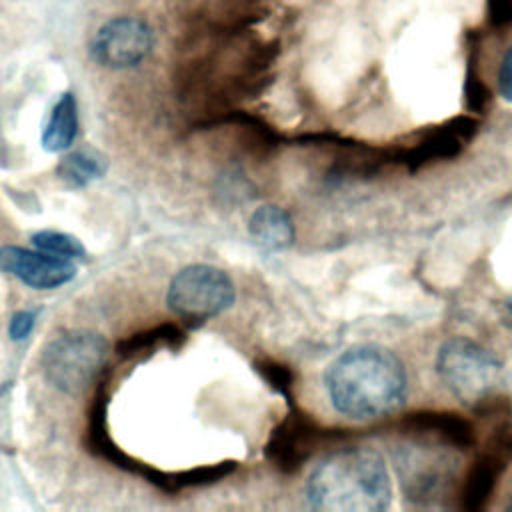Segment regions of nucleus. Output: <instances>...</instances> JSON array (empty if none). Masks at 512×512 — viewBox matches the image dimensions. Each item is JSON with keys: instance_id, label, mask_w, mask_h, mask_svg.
<instances>
[{"instance_id": "nucleus-1", "label": "nucleus", "mask_w": 512, "mask_h": 512, "mask_svg": "<svg viewBox=\"0 0 512 512\" xmlns=\"http://www.w3.org/2000/svg\"><path fill=\"white\" fill-rule=\"evenodd\" d=\"M324 388L332 408L356 422L394 414L408 396L404 362L378 344L344 350L324 372Z\"/></svg>"}, {"instance_id": "nucleus-2", "label": "nucleus", "mask_w": 512, "mask_h": 512, "mask_svg": "<svg viewBox=\"0 0 512 512\" xmlns=\"http://www.w3.org/2000/svg\"><path fill=\"white\" fill-rule=\"evenodd\" d=\"M306 500L314 510L382 512L392 504V478L384 456L368 446L330 452L306 482Z\"/></svg>"}, {"instance_id": "nucleus-3", "label": "nucleus", "mask_w": 512, "mask_h": 512, "mask_svg": "<svg viewBox=\"0 0 512 512\" xmlns=\"http://www.w3.org/2000/svg\"><path fill=\"white\" fill-rule=\"evenodd\" d=\"M434 366L446 390L466 404L492 396L506 376L502 360L492 350L464 336L442 342Z\"/></svg>"}, {"instance_id": "nucleus-4", "label": "nucleus", "mask_w": 512, "mask_h": 512, "mask_svg": "<svg viewBox=\"0 0 512 512\" xmlns=\"http://www.w3.org/2000/svg\"><path fill=\"white\" fill-rule=\"evenodd\" d=\"M108 344L92 330H70L58 334L42 352L46 380L64 394L76 396L88 390L102 374Z\"/></svg>"}, {"instance_id": "nucleus-5", "label": "nucleus", "mask_w": 512, "mask_h": 512, "mask_svg": "<svg viewBox=\"0 0 512 512\" xmlns=\"http://www.w3.org/2000/svg\"><path fill=\"white\" fill-rule=\"evenodd\" d=\"M236 288L232 278L210 264H190L170 282L166 292L168 308L190 324L206 322L234 304Z\"/></svg>"}, {"instance_id": "nucleus-6", "label": "nucleus", "mask_w": 512, "mask_h": 512, "mask_svg": "<svg viewBox=\"0 0 512 512\" xmlns=\"http://www.w3.org/2000/svg\"><path fill=\"white\" fill-rule=\"evenodd\" d=\"M152 28L132 16H118L104 22L90 44L92 58L106 68L124 70L140 64L152 50Z\"/></svg>"}, {"instance_id": "nucleus-7", "label": "nucleus", "mask_w": 512, "mask_h": 512, "mask_svg": "<svg viewBox=\"0 0 512 512\" xmlns=\"http://www.w3.org/2000/svg\"><path fill=\"white\" fill-rule=\"evenodd\" d=\"M322 440V428L306 414L292 410L270 432L264 446L266 460L282 474L298 472Z\"/></svg>"}, {"instance_id": "nucleus-8", "label": "nucleus", "mask_w": 512, "mask_h": 512, "mask_svg": "<svg viewBox=\"0 0 512 512\" xmlns=\"http://www.w3.org/2000/svg\"><path fill=\"white\" fill-rule=\"evenodd\" d=\"M0 270L36 290L64 286L76 276V266L70 260L20 246L0 248Z\"/></svg>"}, {"instance_id": "nucleus-9", "label": "nucleus", "mask_w": 512, "mask_h": 512, "mask_svg": "<svg viewBox=\"0 0 512 512\" xmlns=\"http://www.w3.org/2000/svg\"><path fill=\"white\" fill-rule=\"evenodd\" d=\"M252 240L266 252L286 250L294 242V224L290 214L280 206H260L248 222Z\"/></svg>"}, {"instance_id": "nucleus-10", "label": "nucleus", "mask_w": 512, "mask_h": 512, "mask_svg": "<svg viewBox=\"0 0 512 512\" xmlns=\"http://www.w3.org/2000/svg\"><path fill=\"white\" fill-rule=\"evenodd\" d=\"M78 132V106L72 92H64L44 126L42 132V146L48 152H62L68 150L76 138Z\"/></svg>"}, {"instance_id": "nucleus-11", "label": "nucleus", "mask_w": 512, "mask_h": 512, "mask_svg": "<svg viewBox=\"0 0 512 512\" xmlns=\"http://www.w3.org/2000/svg\"><path fill=\"white\" fill-rule=\"evenodd\" d=\"M106 170L104 156L94 150V148H80L72 154H66L58 168L56 174L72 188H82L88 186L90 182L98 180Z\"/></svg>"}, {"instance_id": "nucleus-12", "label": "nucleus", "mask_w": 512, "mask_h": 512, "mask_svg": "<svg viewBox=\"0 0 512 512\" xmlns=\"http://www.w3.org/2000/svg\"><path fill=\"white\" fill-rule=\"evenodd\" d=\"M182 342H184V332L176 324H160L118 342L116 354L120 358H138L158 346L168 344L172 348H178Z\"/></svg>"}, {"instance_id": "nucleus-13", "label": "nucleus", "mask_w": 512, "mask_h": 512, "mask_svg": "<svg viewBox=\"0 0 512 512\" xmlns=\"http://www.w3.org/2000/svg\"><path fill=\"white\" fill-rule=\"evenodd\" d=\"M32 242L38 250L64 258V260H74V258H84L86 250L80 244V240H76L74 236L66 234V232H56V230H40L36 234H32Z\"/></svg>"}, {"instance_id": "nucleus-14", "label": "nucleus", "mask_w": 512, "mask_h": 512, "mask_svg": "<svg viewBox=\"0 0 512 512\" xmlns=\"http://www.w3.org/2000/svg\"><path fill=\"white\" fill-rule=\"evenodd\" d=\"M254 368L260 372V376L268 382L270 388H274L278 394L290 398L292 392V372L274 360H258Z\"/></svg>"}, {"instance_id": "nucleus-15", "label": "nucleus", "mask_w": 512, "mask_h": 512, "mask_svg": "<svg viewBox=\"0 0 512 512\" xmlns=\"http://www.w3.org/2000/svg\"><path fill=\"white\" fill-rule=\"evenodd\" d=\"M34 322H36V312L32 310H20L16 312L12 318H10V324H8V334L12 340H24L30 336L32 328H34Z\"/></svg>"}, {"instance_id": "nucleus-16", "label": "nucleus", "mask_w": 512, "mask_h": 512, "mask_svg": "<svg viewBox=\"0 0 512 512\" xmlns=\"http://www.w3.org/2000/svg\"><path fill=\"white\" fill-rule=\"evenodd\" d=\"M498 92L506 102H512V46L506 50L498 70Z\"/></svg>"}, {"instance_id": "nucleus-17", "label": "nucleus", "mask_w": 512, "mask_h": 512, "mask_svg": "<svg viewBox=\"0 0 512 512\" xmlns=\"http://www.w3.org/2000/svg\"><path fill=\"white\" fill-rule=\"evenodd\" d=\"M490 16H492V22L498 26L510 24L512 22V0H492Z\"/></svg>"}, {"instance_id": "nucleus-18", "label": "nucleus", "mask_w": 512, "mask_h": 512, "mask_svg": "<svg viewBox=\"0 0 512 512\" xmlns=\"http://www.w3.org/2000/svg\"><path fill=\"white\" fill-rule=\"evenodd\" d=\"M508 508H510V510H512V500H510V504H508Z\"/></svg>"}]
</instances>
